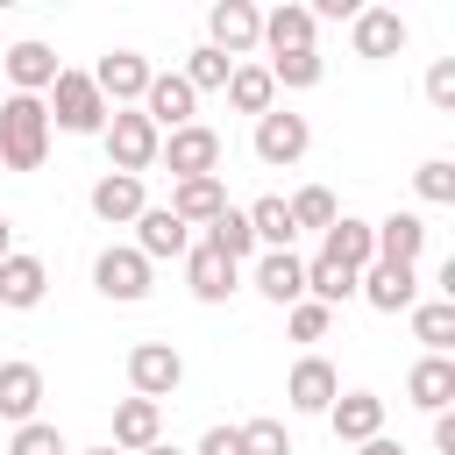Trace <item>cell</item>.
<instances>
[{
  "instance_id": "5b68a950",
  "label": "cell",
  "mask_w": 455,
  "mask_h": 455,
  "mask_svg": "<svg viewBox=\"0 0 455 455\" xmlns=\"http://www.w3.org/2000/svg\"><path fill=\"white\" fill-rule=\"evenodd\" d=\"M149 277H156V263H142L128 242H114V249H100V256H92V291H100V299H114V306L149 299Z\"/></svg>"
},
{
  "instance_id": "836d02e7",
  "label": "cell",
  "mask_w": 455,
  "mask_h": 455,
  "mask_svg": "<svg viewBox=\"0 0 455 455\" xmlns=\"http://www.w3.org/2000/svg\"><path fill=\"white\" fill-rule=\"evenodd\" d=\"M306 299L334 313L341 299H355V270H341V263H327V256H313V263H306Z\"/></svg>"
},
{
  "instance_id": "2e32d148",
  "label": "cell",
  "mask_w": 455,
  "mask_h": 455,
  "mask_svg": "<svg viewBox=\"0 0 455 455\" xmlns=\"http://www.w3.org/2000/svg\"><path fill=\"white\" fill-rule=\"evenodd\" d=\"M334 398H341L334 363H327V355H299L291 377H284V405H291V412H327Z\"/></svg>"
},
{
  "instance_id": "8d00e7d4",
  "label": "cell",
  "mask_w": 455,
  "mask_h": 455,
  "mask_svg": "<svg viewBox=\"0 0 455 455\" xmlns=\"http://www.w3.org/2000/svg\"><path fill=\"white\" fill-rule=\"evenodd\" d=\"M7 455H71V441H64V434H57L50 419H28V427H14Z\"/></svg>"
},
{
  "instance_id": "5bb4252c",
  "label": "cell",
  "mask_w": 455,
  "mask_h": 455,
  "mask_svg": "<svg viewBox=\"0 0 455 455\" xmlns=\"http://www.w3.org/2000/svg\"><path fill=\"white\" fill-rule=\"evenodd\" d=\"M249 284H256L270 306H299V299H306V256H299V249H263V256L249 263Z\"/></svg>"
},
{
  "instance_id": "7c38bea8",
  "label": "cell",
  "mask_w": 455,
  "mask_h": 455,
  "mask_svg": "<svg viewBox=\"0 0 455 455\" xmlns=\"http://www.w3.org/2000/svg\"><path fill=\"white\" fill-rule=\"evenodd\" d=\"M142 121H149L156 135H171V128L199 121V92H192L178 71H156V78H149V92H142Z\"/></svg>"
},
{
  "instance_id": "277c9868",
  "label": "cell",
  "mask_w": 455,
  "mask_h": 455,
  "mask_svg": "<svg viewBox=\"0 0 455 455\" xmlns=\"http://www.w3.org/2000/svg\"><path fill=\"white\" fill-rule=\"evenodd\" d=\"M206 43H213L228 64H249V50L263 43V7H249V0H213V7H206Z\"/></svg>"
},
{
  "instance_id": "ba28073f",
  "label": "cell",
  "mask_w": 455,
  "mask_h": 455,
  "mask_svg": "<svg viewBox=\"0 0 455 455\" xmlns=\"http://www.w3.org/2000/svg\"><path fill=\"white\" fill-rule=\"evenodd\" d=\"M156 164H171V178H220V135L206 121H185V128L164 135Z\"/></svg>"
},
{
  "instance_id": "484cf974",
  "label": "cell",
  "mask_w": 455,
  "mask_h": 455,
  "mask_svg": "<svg viewBox=\"0 0 455 455\" xmlns=\"http://www.w3.org/2000/svg\"><path fill=\"white\" fill-rule=\"evenodd\" d=\"M370 235H377V263H419L427 256V220L419 213H384V220H370Z\"/></svg>"
},
{
  "instance_id": "f546056e",
  "label": "cell",
  "mask_w": 455,
  "mask_h": 455,
  "mask_svg": "<svg viewBox=\"0 0 455 455\" xmlns=\"http://www.w3.org/2000/svg\"><path fill=\"white\" fill-rule=\"evenodd\" d=\"M405 320H412V341H419L427 355H448V348H455V299H419Z\"/></svg>"
},
{
  "instance_id": "f35d334b",
  "label": "cell",
  "mask_w": 455,
  "mask_h": 455,
  "mask_svg": "<svg viewBox=\"0 0 455 455\" xmlns=\"http://www.w3.org/2000/svg\"><path fill=\"white\" fill-rule=\"evenodd\" d=\"M242 455H291L284 419H249V427H242Z\"/></svg>"
},
{
  "instance_id": "83f0119b",
  "label": "cell",
  "mask_w": 455,
  "mask_h": 455,
  "mask_svg": "<svg viewBox=\"0 0 455 455\" xmlns=\"http://www.w3.org/2000/svg\"><path fill=\"white\" fill-rule=\"evenodd\" d=\"M220 92H228V107H235V114H256V121L277 107V85H270V71H263V64H235Z\"/></svg>"
},
{
  "instance_id": "b9f144b4",
  "label": "cell",
  "mask_w": 455,
  "mask_h": 455,
  "mask_svg": "<svg viewBox=\"0 0 455 455\" xmlns=\"http://www.w3.org/2000/svg\"><path fill=\"white\" fill-rule=\"evenodd\" d=\"M434 448L455 455V412H434Z\"/></svg>"
},
{
  "instance_id": "f1b7e54d",
  "label": "cell",
  "mask_w": 455,
  "mask_h": 455,
  "mask_svg": "<svg viewBox=\"0 0 455 455\" xmlns=\"http://www.w3.org/2000/svg\"><path fill=\"white\" fill-rule=\"evenodd\" d=\"M199 242H206V249H220V256H228L235 270L263 256V249H256V235H249V213H242V206H228L220 220H206V235H199Z\"/></svg>"
},
{
  "instance_id": "ee69618b",
  "label": "cell",
  "mask_w": 455,
  "mask_h": 455,
  "mask_svg": "<svg viewBox=\"0 0 455 455\" xmlns=\"http://www.w3.org/2000/svg\"><path fill=\"white\" fill-rule=\"evenodd\" d=\"M7 256H14V220L0 213V263H7Z\"/></svg>"
},
{
  "instance_id": "7dc6e473",
  "label": "cell",
  "mask_w": 455,
  "mask_h": 455,
  "mask_svg": "<svg viewBox=\"0 0 455 455\" xmlns=\"http://www.w3.org/2000/svg\"><path fill=\"white\" fill-rule=\"evenodd\" d=\"M0 363H7V355H0Z\"/></svg>"
},
{
  "instance_id": "e575fe53",
  "label": "cell",
  "mask_w": 455,
  "mask_h": 455,
  "mask_svg": "<svg viewBox=\"0 0 455 455\" xmlns=\"http://www.w3.org/2000/svg\"><path fill=\"white\" fill-rule=\"evenodd\" d=\"M228 71H235V64H228L213 43H199V50H185V71H178V78H185L192 92H220V85H228Z\"/></svg>"
},
{
  "instance_id": "7bdbcfd3",
  "label": "cell",
  "mask_w": 455,
  "mask_h": 455,
  "mask_svg": "<svg viewBox=\"0 0 455 455\" xmlns=\"http://www.w3.org/2000/svg\"><path fill=\"white\" fill-rule=\"evenodd\" d=\"M355 455H405V441H391V434H370Z\"/></svg>"
},
{
  "instance_id": "44dd1931",
  "label": "cell",
  "mask_w": 455,
  "mask_h": 455,
  "mask_svg": "<svg viewBox=\"0 0 455 455\" xmlns=\"http://www.w3.org/2000/svg\"><path fill=\"white\" fill-rule=\"evenodd\" d=\"M85 206H92L107 228H135V213L149 206V192H142V178H121V171H107V178L85 192Z\"/></svg>"
},
{
  "instance_id": "7a4b0ae2",
  "label": "cell",
  "mask_w": 455,
  "mask_h": 455,
  "mask_svg": "<svg viewBox=\"0 0 455 455\" xmlns=\"http://www.w3.org/2000/svg\"><path fill=\"white\" fill-rule=\"evenodd\" d=\"M43 107H50V128H64V135H100L107 114H114L85 71H57V85L43 92Z\"/></svg>"
},
{
  "instance_id": "4316f807",
  "label": "cell",
  "mask_w": 455,
  "mask_h": 455,
  "mask_svg": "<svg viewBox=\"0 0 455 455\" xmlns=\"http://www.w3.org/2000/svg\"><path fill=\"white\" fill-rule=\"evenodd\" d=\"M171 213H178L185 228H206V220L228 213V185H220V178H178V185H171Z\"/></svg>"
},
{
  "instance_id": "8992f818",
  "label": "cell",
  "mask_w": 455,
  "mask_h": 455,
  "mask_svg": "<svg viewBox=\"0 0 455 455\" xmlns=\"http://www.w3.org/2000/svg\"><path fill=\"white\" fill-rule=\"evenodd\" d=\"M178 384H185V355H178L171 341H135V348H128V391H135V398L164 405Z\"/></svg>"
},
{
  "instance_id": "d4e9b609",
  "label": "cell",
  "mask_w": 455,
  "mask_h": 455,
  "mask_svg": "<svg viewBox=\"0 0 455 455\" xmlns=\"http://www.w3.org/2000/svg\"><path fill=\"white\" fill-rule=\"evenodd\" d=\"M36 412H43V370L36 363H0V419L28 427Z\"/></svg>"
},
{
  "instance_id": "ac0fdd59",
  "label": "cell",
  "mask_w": 455,
  "mask_h": 455,
  "mask_svg": "<svg viewBox=\"0 0 455 455\" xmlns=\"http://www.w3.org/2000/svg\"><path fill=\"white\" fill-rule=\"evenodd\" d=\"M313 36H320V21H313V7H306V0H284V7H270V14H263V50H270V57L320 50Z\"/></svg>"
},
{
  "instance_id": "3957f363",
  "label": "cell",
  "mask_w": 455,
  "mask_h": 455,
  "mask_svg": "<svg viewBox=\"0 0 455 455\" xmlns=\"http://www.w3.org/2000/svg\"><path fill=\"white\" fill-rule=\"evenodd\" d=\"M100 142H107V164H114L121 178H142V171L156 164V149H164V135L142 121V107H114L107 128H100Z\"/></svg>"
},
{
  "instance_id": "4fadbf2b",
  "label": "cell",
  "mask_w": 455,
  "mask_h": 455,
  "mask_svg": "<svg viewBox=\"0 0 455 455\" xmlns=\"http://www.w3.org/2000/svg\"><path fill=\"white\" fill-rule=\"evenodd\" d=\"M142 263H171V256H185L192 249V228L171 213V206H142L135 213V242H128Z\"/></svg>"
},
{
  "instance_id": "d590c367",
  "label": "cell",
  "mask_w": 455,
  "mask_h": 455,
  "mask_svg": "<svg viewBox=\"0 0 455 455\" xmlns=\"http://www.w3.org/2000/svg\"><path fill=\"white\" fill-rule=\"evenodd\" d=\"M412 192H419L427 206H455V164H448V156H427V164L412 171Z\"/></svg>"
},
{
  "instance_id": "9c48e42d",
  "label": "cell",
  "mask_w": 455,
  "mask_h": 455,
  "mask_svg": "<svg viewBox=\"0 0 455 455\" xmlns=\"http://www.w3.org/2000/svg\"><path fill=\"white\" fill-rule=\"evenodd\" d=\"M306 149H313V121H306V114H291V107H270V114L256 121V164L284 171V164H299Z\"/></svg>"
},
{
  "instance_id": "d6a6232c",
  "label": "cell",
  "mask_w": 455,
  "mask_h": 455,
  "mask_svg": "<svg viewBox=\"0 0 455 455\" xmlns=\"http://www.w3.org/2000/svg\"><path fill=\"white\" fill-rule=\"evenodd\" d=\"M249 213V235H256V249H291V213H284V199L270 192V199H256V206H242Z\"/></svg>"
},
{
  "instance_id": "30bf717a",
  "label": "cell",
  "mask_w": 455,
  "mask_h": 455,
  "mask_svg": "<svg viewBox=\"0 0 455 455\" xmlns=\"http://www.w3.org/2000/svg\"><path fill=\"white\" fill-rule=\"evenodd\" d=\"M348 43H355V57H363V64H384V57H398V50L412 43V28H405V14H398V7H355Z\"/></svg>"
},
{
  "instance_id": "d6986e66",
  "label": "cell",
  "mask_w": 455,
  "mask_h": 455,
  "mask_svg": "<svg viewBox=\"0 0 455 455\" xmlns=\"http://www.w3.org/2000/svg\"><path fill=\"white\" fill-rule=\"evenodd\" d=\"M0 64H7V85H14V92H36V100H43V92L57 85V71H64V64H57V50H50V43H36V36H21Z\"/></svg>"
},
{
  "instance_id": "e0dca14e",
  "label": "cell",
  "mask_w": 455,
  "mask_h": 455,
  "mask_svg": "<svg viewBox=\"0 0 455 455\" xmlns=\"http://www.w3.org/2000/svg\"><path fill=\"white\" fill-rule=\"evenodd\" d=\"M327 427H334V441H348V448H363L370 434H384V398L377 391H341L327 412H320Z\"/></svg>"
},
{
  "instance_id": "603a6c76",
  "label": "cell",
  "mask_w": 455,
  "mask_h": 455,
  "mask_svg": "<svg viewBox=\"0 0 455 455\" xmlns=\"http://www.w3.org/2000/svg\"><path fill=\"white\" fill-rule=\"evenodd\" d=\"M156 441H164V405H149V398H121V405H114V441H107V448L142 455V448H156Z\"/></svg>"
},
{
  "instance_id": "cb8c5ba5",
  "label": "cell",
  "mask_w": 455,
  "mask_h": 455,
  "mask_svg": "<svg viewBox=\"0 0 455 455\" xmlns=\"http://www.w3.org/2000/svg\"><path fill=\"white\" fill-rule=\"evenodd\" d=\"M43 291H50V263L28 256V249H14V256L0 263V306L28 313V306H43Z\"/></svg>"
},
{
  "instance_id": "52a82bcc",
  "label": "cell",
  "mask_w": 455,
  "mask_h": 455,
  "mask_svg": "<svg viewBox=\"0 0 455 455\" xmlns=\"http://www.w3.org/2000/svg\"><path fill=\"white\" fill-rule=\"evenodd\" d=\"M85 78L100 85V100H107V107H142V92H149L156 64H149L142 50H107V57H100Z\"/></svg>"
},
{
  "instance_id": "6da1fadb",
  "label": "cell",
  "mask_w": 455,
  "mask_h": 455,
  "mask_svg": "<svg viewBox=\"0 0 455 455\" xmlns=\"http://www.w3.org/2000/svg\"><path fill=\"white\" fill-rule=\"evenodd\" d=\"M50 156V107L36 92L0 100V171H43Z\"/></svg>"
},
{
  "instance_id": "8fae6325",
  "label": "cell",
  "mask_w": 455,
  "mask_h": 455,
  "mask_svg": "<svg viewBox=\"0 0 455 455\" xmlns=\"http://www.w3.org/2000/svg\"><path fill=\"white\" fill-rule=\"evenodd\" d=\"M355 299L377 313H412L419 306V263H370L355 277Z\"/></svg>"
},
{
  "instance_id": "4dcf8cb0",
  "label": "cell",
  "mask_w": 455,
  "mask_h": 455,
  "mask_svg": "<svg viewBox=\"0 0 455 455\" xmlns=\"http://www.w3.org/2000/svg\"><path fill=\"white\" fill-rule=\"evenodd\" d=\"M263 71H270V85H277V92H284V85H291V92H306V85H320V78H327V57H320V50H291V57H263Z\"/></svg>"
},
{
  "instance_id": "ffe728a7",
  "label": "cell",
  "mask_w": 455,
  "mask_h": 455,
  "mask_svg": "<svg viewBox=\"0 0 455 455\" xmlns=\"http://www.w3.org/2000/svg\"><path fill=\"white\" fill-rule=\"evenodd\" d=\"M320 256L363 277V270L377 263V235H370V220H355V213H334V228L320 235Z\"/></svg>"
},
{
  "instance_id": "60d3db41",
  "label": "cell",
  "mask_w": 455,
  "mask_h": 455,
  "mask_svg": "<svg viewBox=\"0 0 455 455\" xmlns=\"http://www.w3.org/2000/svg\"><path fill=\"white\" fill-rule=\"evenodd\" d=\"M192 455H242V427H206Z\"/></svg>"
},
{
  "instance_id": "f6af8a7d",
  "label": "cell",
  "mask_w": 455,
  "mask_h": 455,
  "mask_svg": "<svg viewBox=\"0 0 455 455\" xmlns=\"http://www.w3.org/2000/svg\"><path fill=\"white\" fill-rule=\"evenodd\" d=\"M142 455H185V448H171V441H156V448H142Z\"/></svg>"
},
{
  "instance_id": "7402d4cb",
  "label": "cell",
  "mask_w": 455,
  "mask_h": 455,
  "mask_svg": "<svg viewBox=\"0 0 455 455\" xmlns=\"http://www.w3.org/2000/svg\"><path fill=\"white\" fill-rule=\"evenodd\" d=\"M405 398H412L419 412H448V405H455V355H419V363L405 370Z\"/></svg>"
},
{
  "instance_id": "9a60e30c",
  "label": "cell",
  "mask_w": 455,
  "mask_h": 455,
  "mask_svg": "<svg viewBox=\"0 0 455 455\" xmlns=\"http://www.w3.org/2000/svg\"><path fill=\"white\" fill-rule=\"evenodd\" d=\"M185 284H192V299H199V306H220V299H235V291H242V270H235L220 249L192 242V249H185Z\"/></svg>"
},
{
  "instance_id": "bcb514c9",
  "label": "cell",
  "mask_w": 455,
  "mask_h": 455,
  "mask_svg": "<svg viewBox=\"0 0 455 455\" xmlns=\"http://www.w3.org/2000/svg\"><path fill=\"white\" fill-rule=\"evenodd\" d=\"M85 455H121V448H107V441H100V448H85Z\"/></svg>"
},
{
  "instance_id": "1f68e13d",
  "label": "cell",
  "mask_w": 455,
  "mask_h": 455,
  "mask_svg": "<svg viewBox=\"0 0 455 455\" xmlns=\"http://www.w3.org/2000/svg\"><path fill=\"white\" fill-rule=\"evenodd\" d=\"M284 213H291V228H299V235H306V228H313V235H327L341 206H334V192H327V185H299V192L284 199Z\"/></svg>"
},
{
  "instance_id": "74e56055",
  "label": "cell",
  "mask_w": 455,
  "mask_h": 455,
  "mask_svg": "<svg viewBox=\"0 0 455 455\" xmlns=\"http://www.w3.org/2000/svg\"><path fill=\"white\" fill-rule=\"evenodd\" d=\"M284 327H291V341H327L334 313H327V306H313V299H299V306H284Z\"/></svg>"
},
{
  "instance_id": "ab89813d",
  "label": "cell",
  "mask_w": 455,
  "mask_h": 455,
  "mask_svg": "<svg viewBox=\"0 0 455 455\" xmlns=\"http://www.w3.org/2000/svg\"><path fill=\"white\" fill-rule=\"evenodd\" d=\"M427 100H434L441 114H455V57H434V64H427Z\"/></svg>"
}]
</instances>
